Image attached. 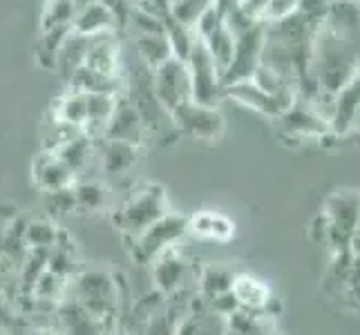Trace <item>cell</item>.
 Masks as SVG:
<instances>
[{
	"label": "cell",
	"instance_id": "cell-1",
	"mask_svg": "<svg viewBox=\"0 0 360 335\" xmlns=\"http://www.w3.org/2000/svg\"><path fill=\"white\" fill-rule=\"evenodd\" d=\"M168 213L170 204L166 188L161 183L146 181L128 190L123 202L110 213V219H112V226L123 235V242H132Z\"/></svg>",
	"mask_w": 360,
	"mask_h": 335
},
{
	"label": "cell",
	"instance_id": "cell-2",
	"mask_svg": "<svg viewBox=\"0 0 360 335\" xmlns=\"http://www.w3.org/2000/svg\"><path fill=\"white\" fill-rule=\"evenodd\" d=\"M72 300L105 322H117L121 282L115 272L105 268H81L70 280Z\"/></svg>",
	"mask_w": 360,
	"mask_h": 335
},
{
	"label": "cell",
	"instance_id": "cell-3",
	"mask_svg": "<svg viewBox=\"0 0 360 335\" xmlns=\"http://www.w3.org/2000/svg\"><path fill=\"white\" fill-rule=\"evenodd\" d=\"M186 235H188V217L170 210L168 215L155 221L150 228H146L139 237H134L132 242H126V244H128L130 257L136 264L150 266L161 253H166L168 248L177 246V242L186 237Z\"/></svg>",
	"mask_w": 360,
	"mask_h": 335
},
{
	"label": "cell",
	"instance_id": "cell-4",
	"mask_svg": "<svg viewBox=\"0 0 360 335\" xmlns=\"http://www.w3.org/2000/svg\"><path fill=\"white\" fill-rule=\"evenodd\" d=\"M186 67H188V74H191L193 103L217 107V103L224 98L221 74L202 39H197L188 60H186Z\"/></svg>",
	"mask_w": 360,
	"mask_h": 335
},
{
	"label": "cell",
	"instance_id": "cell-5",
	"mask_svg": "<svg viewBox=\"0 0 360 335\" xmlns=\"http://www.w3.org/2000/svg\"><path fill=\"white\" fill-rule=\"evenodd\" d=\"M262 47H264V22L257 20L251 27L235 36V49L233 58L226 72L221 74V88H229L233 83L248 81L259 67L262 60Z\"/></svg>",
	"mask_w": 360,
	"mask_h": 335
},
{
	"label": "cell",
	"instance_id": "cell-6",
	"mask_svg": "<svg viewBox=\"0 0 360 335\" xmlns=\"http://www.w3.org/2000/svg\"><path fill=\"white\" fill-rule=\"evenodd\" d=\"M153 92L159 105L172 117L175 112L193 101L191 90V74L184 60L170 58L159 70L153 72Z\"/></svg>",
	"mask_w": 360,
	"mask_h": 335
},
{
	"label": "cell",
	"instance_id": "cell-7",
	"mask_svg": "<svg viewBox=\"0 0 360 335\" xmlns=\"http://www.w3.org/2000/svg\"><path fill=\"white\" fill-rule=\"evenodd\" d=\"M322 215L329 221V246L333 248V253L349 251L352 235L360 217V197L354 192L331 195Z\"/></svg>",
	"mask_w": 360,
	"mask_h": 335
},
{
	"label": "cell",
	"instance_id": "cell-8",
	"mask_svg": "<svg viewBox=\"0 0 360 335\" xmlns=\"http://www.w3.org/2000/svg\"><path fill=\"white\" fill-rule=\"evenodd\" d=\"M177 134L195 141H217L224 134V117L217 107L186 103L170 117Z\"/></svg>",
	"mask_w": 360,
	"mask_h": 335
},
{
	"label": "cell",
	"instance_id": "cell-9",
	"mask_svg": "<svg viewBox=\"0 0 360 335\" xmlns=\"http://www.w3.org/2000/svg\"><path fill=\"white\" fill-rule=\"evenodd\" d=\"M224 98H233V101L251 107V110L259 112V114L278 119L295 103L297 94L295 92L269 94L264 90H259L253 81H240V83H233L229 88H224Z\"/></svg>",
	"mask_w": 360,
	"mask_h": 335
},
{
	"label": "cell",
	"instance_id": "cell-10",
	"mask_svg": "<svg viewBox=\"0 0 360 335\" xmlns=\"http://www.w3.org/2000/svg\"><path fill=\"white\" fill-rule=\"evenodd\" d=\"M85 67L112 79H123L126 63H123V49L117 32L90 36L88 56H85Z\"/></svg>",
	"mask_w": 360,
	"mask_h": 335
},
{
	"label": "cell",
	"instance_id": "cell-11",
	"mask_svg": "<svg viewBox=\"0 0 360 335\" xmlns=\"http://www.w3.org/2000/svg\"><path fill=\"white\" fill-rule=\"evenodd\" d=\"M153 268V282L159 295H175L184 289V284L191 277V262L186 259L177 246L168 248L166 253H161Z\"/></svg>",
	"mask_w": 360,
	"mask_h": 335
},
{
	"label": "cell",
	"instance_id": "cell-12",
	"mask_svg": "<svg viewBox=\"0 0 360 335\" xmlns=\"http://www.w3.org/2000/svg\"><path fill=\"white\" fill-rule=\"evenodd\" d=\"M60 335H112L117 322H105L94 317L88 308L74 300H63L58 306Z\"/></svg>",
	"mask_w": 360,
	"mask_h": 335
},
{
	"label": "cell",
	"instance_id": "cell-13",
	"mask_svg": "<svg viewBox=\"0 0 360 335\" xmlns=\"http://www.w3.org/2000/svg\"><path fill=\"white\" fill-rule=\"evenodd\" d=\"M146 126L143 119L139 114V110L132 105L128 96H119L112 117L108 121L105 128V139L110 141H126V143H136L143 145V136H146Z\"/></svg>",
	"mask_w": 360,
	"mask_h": 335
},
{
	"label": "cell",
	"instance_id": "cell-14",
	"mask_svg": "<svg viewBox=\"0 0 360 335\" xmlns=\"http://www.w3.org/2000/svg\"><path fill=\"white\" fill-rule=\"evenodd\" d=\"M32 177H34V185L43 195L65 190L77 183V175H74L63 161L49 150H43L39 157H34Z\"/></svg>",
	"mask_w": 360,
	"mask_h": 335
},
{
	"label": "cell",
	"instance_id": "cell-15",
	"mask_svg": "<svg viewBox=\"0 0 360 335\" xmlns=\"http://www.w3.org/2000/svg\"><path fill=\"white\" fill-rule=\"evenodd\" d=\"M278 121L282 134L293 136V139H320L322 134L329 132V123L322 121L311 107L302 105L297 98L282 117H278Z\"/></svg>",
	"mask_w": 360,
	"mask_h": 335
},
{
	"label": "cell",
	"instance_id": "cell-16",
	"mask_svg": "<svg viewBox=\"0 0 360 335\" xmlns=\"http://www.w3.org/2000/svg\"><path fill=\"white\" fill-rule=\"evenodd\" d=\"M141 150H143V145L126 143V141H110V139H103L96 145L103 172L110 179H119L126 175V172H130L136 161H139Z\"/></svg>",
	"mask_w": 360,
	"mask_h": 335
},
{
	"label": "cell",
	"instance_id": "cell-17",
	"mask_svg": "<svg viewBox=\"0 0 360 335\" xmlns=\"http://www.w3.org/2000/svg\"><path fill=\"white\" fill-rule=\"evenodd\" d=\"M358 110H360V77L352 79L333 96V117L329 123V130H333L336 134H347L356 126Z\"/></svg>",
	"mask_w": 360,
	"mask_h": 335
},
{
	"label": "cell",
	"instance_id": "cell-18",
	"mask_svg": "<svg viewBox=\"0 0 360 335\" xmlns=\"http://www.w3.org/2000/svg\"><path fill=\"white\" fill-rule=\"evenodd\" d=\"M231 293L244 311H257L266 315V308L273 302L271 289L262 280H257L255 275H248V272H238V275H235Z\"/></svg>",
	"mask_w": 360,
	"mask_h": 335
},
{
	"label": "cell",
	"instance_id": "cell-19",
	"mask_svg": "<svg viewBox=\"0 0 360 335\" xmlns=\"http://www.w3.org/2000/svg\"><path fill=\"white\" fill-rule=\"evenodd\" d=\"M188 235L197 239H210V242H229L235 235V223L221 213L213 210H200L188 217Z\"/></svg>",
	"mask_w": 360,
	"mask_h": 335
},
{
	"label": "cell",
	"instance_id": "cell-20",
	"mask_svg": "<svg viewBox=\"0 0 360 335\" xmlns=\"http://www.w3.org/2000/svg\"><path fill=\"white\" fill-rule=\"evenodd\" d=\"M224 331L226 317L215 315L206 306V302H202V308H197L193 302L191 311L177 317V335H224Z\"/></svg>",
	"mask_w": 360,
	"mask_h": 335
},
{
	"label": "cell",
	"instance_id": "cell-21",
	"mask_svg": "<svg viewBox=\"0 0 360 335\" xmlns=\"http://www.w3.org/2000/svg\"><path fill=\"white\" fill-rule=\"evenodd\" d=\"M68 90L83 92V94H110V96H121L126 90V81L112 79L105 74H98L90 67H79L68 81Z\"/></svg>",
	"mask_w": 360,
	"mask_h": 335
},
{
	"label": "cell",
	"instance_id": "cell-22",
	"mask_svg": "<svg viewBox=\"0 0 360 335\" xmlns=\"http://www.w3.org/2000/svg\"><path fill=\"white\" fill-rule=\"evenodd\" d=\"M72 32H77L81 36H98L108 32H117L112 14L101 5V3H90L79 7L77 16L72 20Z\"/></svg>",
	"mask_w": 360,
	"mask_h": 335
},
{
	"label": "cell",
	"instance_id": "cell-23",
	"mask_svg": "<svg viewBox=\"0 0 360 335\" xmlns=\"http://www.w3.org/2000/svg\"><path fill=\"white\" fill-rule=\"evenodd\" d=\"M85 119H88V94L68 90L52 101V121L83 130Z\"/></svg>",
	"mask_w": 360,
	"mask_h": 335
},
{
	"label": "cell",
	"instance_id": "cell-24",
	"mask_svg": "<svg viewBox=\"0 0 360 335\" xmlns=\"http://www.w3.org/2000/svg\"><path fill=\"white\" fill-rule=\"evenodd\" d=\"M134 43V54L141 63L155 72L164 63L172 58V49L166 39V34H143V36H132Z\"/></svg>",
	"mask_w": 360,
	"mask_h": 335
},
{
	"label": "cell",
	"instance_id": "cell-25",
	"mask_svg": "<svg viewBox=\"0 0 360 335\" xmlns=\"http://www.w3.org/2000/svg\"><path fill=\"white\" fill-rule=\"evenodd\" d=\"M88 47H90V39H88V36H81L77 32H70L68 34L63 47H60V52H58V60H56V72L60 74V77H63L65 83L72 79L74 72L85 65Z\"/></svg>",
	"mask_w": 360,
	"mask_h": 335
},
{
	"label": "cell",
	"instance_id": "cell-26",
	"mask_svg": "<svg viewBox=\"0 0 360 335\" xmlns=\"http://www.w3.org/2000/svg\"><path fill=\"white\" fill-rule=\"evenodd\" d=\"M54 152L63 164L74 172V175H81V172L85 170V166H88V161L92 159V155L96 152V143L90 141L85 134H79V136H72V139L63 141L58 147H54Z\"/></svg>",
	"mask_w": 360,
	"mask_h": 335
},
{
	"label": "cell",
	"instance_id": "cell-27",
	"mask_svg": "<svg viewBox=\"0 0 360 335\" xmlns=\"http://www.w3.org/2000/svg\"><path fill=\"white\" fill-rule=\"evenodd\" d=\"M74 202L79 215H96L108 210L110 188L101 181H77L74 183Z\"/></svg>",
	"mask_w": 360,
	"mask_h": 335
},
{
	"label": "cell",
	"instance_id": "cell-28",
	"mask_svg": "<svg viewBox=\"0 0 360 335\" xmlns=\"http://www.w3.org/2000/svg\"><path fill=\"white\" fill-rule=\"evenodd\" d=\"M63 228L54 219L39 217L25 223V248L27 251H52L58 244Z\"/></svg>",
	"mask_w": 360,
	"mask_h": 335
},
{
	"label": "cell",
	"instance_id": "cell-29",
	"mask_svg": "<svg viewBox=\"0 0 360 335\" xmlns=\"http://www.w3.org/2000/svg\"><path fill=\"white\" fill-rule=\"evenodd\" d=\"M47 270L56 272V275H60L68 282L81 270V259H79V253H77V244L68 242V232L65 230H63V235H60L58 244L52 248V251H49Z\"/></svg>",
	"mask_w": 360,
	"mask_h": 335
},
{
	"label": "cell",
	"instance_id": "cell-30",
	"mask_svg": "<svg viewBox=\"0 0 360 335\" xmlns=\"http://www.w3.org/2000/svg\"><path fill=\"white\" fill-rule=\"evenodd\" d=\"M235 275H238V272L224 264H208L200 272V277H197V282H200L197 287H200L202 300H210V297H215V295L229 293Z\"/></svg>",
	"mask_w": 360,
	"mask_h": 335
},
{
	"label": "cell",
	"instance_id": "cell-31",
	"mask_svg": "<svg viewBox=\"0 0 360 335\" xmlns=\"http://www.w3.org/2000/svg\"><path fill=\"white\" fill-rule=\"evenodd\" d=\"M72 32V27H56V29H45L41 32V39L36 43L34 56L36 63L45 70H56V60H58V52L63 47L68 34Z\"/></svg>",
	"mask_w": 360,
	"mask_h": 335
},
{
	"label": "cell",
	"instance_id": "cell-32",
	"mask_svg": "<svg viewBox=\"0 0 360 335\" xmlns=\"http://www.w3.org/2000/svg\"><path fill=\"white\" fill-rule=\"evenodd\" d=\"M226 329L235 335H271V317L257 311H244L238 308L226 317Z\"/></svg>",
	"mask_w": 360,
	"mask_h": 335
},
{
	"label": "cell",
	"instance_id": "cell-33",
	"mask_svg": "<svg viewBox=\"0 0 360 335\" xmlns=\"http://www.w3.org/2000/svg\"><path fill=\"white\" fill-rule=\"evenodd\" d=\"M164 32H166V39L170 43V49H172V58L177 60H188L193 47L197 43V34L193 27H188V25H181L177 22L172 16L164 18Z\"/></svg>",
	"mask_w": 360,
	"mask_h": 335
},
{
	"label": "cell",
	"instance_id": "cell-34",
	"mask_svg": "<svg viewBox=\"0 0 360 335\" xmlns=\"http://www.w3.org/2000/svg\"><path fill=\"white\" fill-rule=\"evenodd\" d=\"M240 3L253 20L273 22L295 11L297 0H240Z\"/></svg>",
	"mask_w": 360,
	"mask_h": 335
},
{
	"label": "cell",
	"instance_id": "cell-35",
	"mask_svg": "<svg viewBox=\"0 0 360 335\" xmlns=\"http://www.w3.org/2000/svg\"><path fill=\"white\" fill-rule=\"evenodd\" d=\"M210 56H213L215 65L219 70V74H224L226 67L231 65V58H233V49H235V36L231 34V29L226 27L224 22H219L217 27L213 29V34L208 36L204 41Z\"/></svg>",
	"mask_w": 360,
	"mask_h": 335
},
{
	"label": "cell",
	"instance_id": "cell-36",
	"mask_svg": "<svg viewBox=\"0 0 360 335\" xmlns=\"http://www.w3.org/2000/svg\"><path fill=\"white\" fill-rule=\"evenodd\" d=\"M77 0H45L41 14V32L56 27H72V20L77 16Z\"/></svg>",
	"mask_w": 360,
	"mask_h": 335
},
{
	"label": "cell",
	"instance_id": "cell-37",
	"mask_svg": "<svg viewBox=\"0 0 360 335\" xmlns=\"http://www.w3.org/2000/svg\"><path fill=\"white\" fill-rule=\"evenodd\" d=\"M68 280H63L60 275L52 270H43V275L36 280L34 289H32V297L36 302H54V300H60L68 289Z\"/></svg>",
	"mask_w": 360,
	"mask_h": 335
},
{
	"label": "cell",
	"instance_id": "cell-38",
	"mask_svg": "<svg viewBox=\"0 0 360 335\" xmlns=\"http://www.w3.org/2000/svg\"><path fill=\"white\" fill-rule=\"evenodd\" d=\"M45 208L49 213V219H63L68 215L77 213V202H74V185L65 190L47 192L45 195Z\"/></svg>",
	"mask_w": 360,
	"mask_h": 335
},
{
	"label": "cell",
	"instance_id": "cell-39",
	"mask_svg": "<svg viewBox=\"0 0 360 335\" xmlns=\"http://www.w3.org/2000/svg\"><path fill=\"white\" fill-rule=\"evenodd\" d=\"M210 5H213V0H179V3L170 5V16L181 25L195 27V22Z\"/></svg>",
	"mask_w": 360,
	"mask_h": 335
},
{
	"label": "cell",
	"instance_id": "cell-40",
	"mask_svg": "<svg viewBox=\"0 0 360 335\" xmlns=\"http://www.w3.org/2000/svg\"><path fill=\"white\" fill-rule=\"evenodd\" d=\"M128 29L132 32V36H143V34H166L164 32V20L148 14L141 7H132L130 11V22Z\"/></svg>",
	"mask_w": 360,
	"mask_h": 335
},
{
	"label": "cell",
	"instance_id": "cell-41",
	"mask_svg": "<svg viewBox=\"0 0 360 335\" xmlns=\"http://www.w3.org/2000/svg\"><path fill=\"white\" fill-rule=\"evenodd\" d=\"M143 335H177V315L172 311H153L146 320Z\"/></svg>",
	"mask_w": 360,
	"mask_h": 335
},
{
	"label": "cell",
	"instance_id": "cell-42",
	"mask_svg": "<svg viewBox=\"0 0 360 335\" xmlns=\"http://www.w3.org/2000/svg\"><path fill=\"white\" fill-rule=\"evenodd\" d=\"M333 0H297L295 11H300L302 16L311 18L316 22H322L327 18Z\"/></svg>",
	"mask_w": 360,
	"mask_h": 335
},
{
	"label": "cell",
	"instance_id": "cell-43",
	"mask_svg": "<svg viewBox=\"0 0 360 335\" xmlns=\"http://www.w3.org/2000/svg\"><path fill=\"white\" fill-rule=\"evenodd\" d=\"M309 235H311V239H316L318 244H329V221L325 215H318L311 223V230H309Z\"/></svg>",
	"mask_w": 360,
	"mask_h": 335
},
{
	"label": "cell",
	"instance_id": "cell-44",
	"mask_svg": "<svg viewBox=\"0 0 360 335\" xmlns=\"http://www.w3.org/2000/svg\"><path fill=\"white\" fill-rule=\"evenodd\" d=\"M347 287L349 293H360V257L354 255L352 259V268H349V277H347Z\"/></svg>",
	"mask_w": 360,
	"mask_h": 335
},
{
	"label": "cell",
	"instance_id": "cell-45",
	"mask_svg": "<svg viewBox=\"0 0 360 335\" xmlns=\"http://www.w3.org/2000/svg\"><path fill=\"white\" fill-rule=\"evenodd\" d=\"M14 315H11V311L7 308V304L3 302V297H0V331H7L9 324H14Z\"/></svg>",
	"mask_w": 360,
	"mask_h": 335
},
{
	"label": "cell",
	"instance_id": "cell-46",
	"mask_svg": "<svg viewBox=\"0 0 360 335\" xmlns=\"http://www.w3.org/2000/svg\"><path fill=\"white\" fill-rule=\"evenodd\" d=\"M349 251H352V255H358V257H360V217H358V221H356V228H354V235H352Z\"/></svg>",
	"mask_w": 360,
	"mask_h": 335
},
{
	"label": "cell",
	"instance_id": "cell-47",
	"mask_svg": "<svg viewBox=\"0 0 360 335\" xmlns=\"http://www.w3.org/2000/svg\"><path fill=\"white\" fill-rule=\"evenodd\" d=\"M32 335H60V331H54V329H36Z\"/></svg>",
	"mask_w": 360,
	"mask_h": 335
},
{
	"label": "cell",
	"instance_id": "cell-48",
	"mask_svg": "<svg viewBox=\"0 0 360 335\" xmlns=\"http://www.w3.org/2000/svg\"><path fill=\"white\" fill-rule=\"evenodd\" d=\"M90 3H96V0H77V5L83 7V5H90Z\"/></svg>",
	"mask_w": 360,
	"mask_h": 335
},
{
	"label": "cell",
	"instance_id": "cell-49",
	"mask_svg": "<svg viewBox=\"0 0 360 335\" xmlns=\"http://www.w3.org/2000/svg\"><path fill=\"white\" fill-rule=\"evenodd\" d=\"M112 335H130V333H128V331H121V329H117V331H115Z\"/></svg>",
	"mask_w": 360,
	"mask_h": 335
},
{
	"label": "cell",
	"instance_id": "cell-50",
	"mask_svg": "<svg viewBox=\"0 0 360 335\" xmlns=\"http://www.w3.org/2000/svg\"><path fill=\"white\" fill-rule=\"evenodd\" d=\"M356 126H360V110H358V114H356ZM354 126V128H356Z\"/></svg>",
	"mask_w": 360,
	"mask_h": 335
},
{
	"label": "cell",
	"instance_id": "cell-51",
	"mask_svg": "<svg viewBox=\"0 0 360 335\" xmlns=\"http://www.w3.org/2000/svg\"><path fill=\"white\" fill-rule=\"evenodd\" d=\"M345 3H354V5H360V0H345Z\"/></svg>",
	"mask_w": 360,
	"mask_h": 335
},
{
	"label": "cell",
	"instance_id": "cell-52",
	"mask_svg": "<svg viewBox=\"0 0 360 335\" xmlns=\"http://www.w3.org/2000/svg\"><path fill=\"white\" fill-rule=\"evenodd\" d=\"M168 3H170V5H175V3H179V0H168Z\"/></svg>",
	"mask_w": 360,
	"mask_h": 335
},
{
	"label": "cell",
	"instance_id": "cell-53",
	"mask_svg": "<svg viewBox=\"0 0 360 335\" xmlns=\"http://www.w3.org/2000/svg\"><path fill=\"white\" fill-rule=\"evenodd\" d=\"M271 335H280V333H276V331H273V333H271Z\"/></svg>",
	"mask_w": 360,
	"mask_h": 335
}]
</instances>
